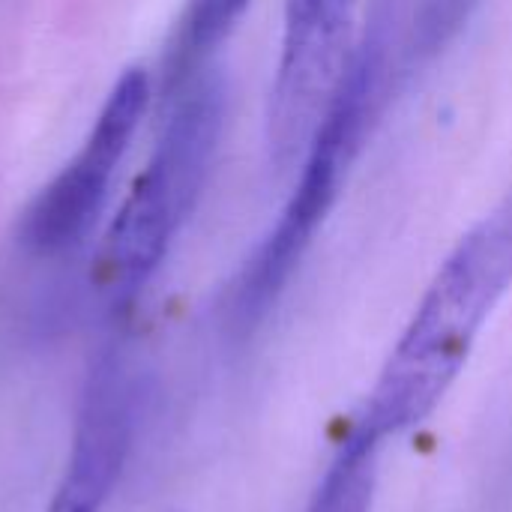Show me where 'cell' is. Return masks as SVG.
I'll list each match as a JSON object with an SVG mask.
<instances>
[{
    "instance_id": "cell-1",
    "label": "cell",
    "mask_w": 512,
    "mask_h": 512,
    "mask_svg": "<svg viewBox=\"0 0 512 512\" xmlns=\"http://www.w3.org/2000/svg\"><path fill=\"white\" fill-rule=\"evenodd\" d=\"M510 291L512 189L447 252L351 426L381 447L423 426L456 387Z\"/></svg>"
},
{
    "instance_id": "cell-2",
    "label": "cell",
    "mask_w": 512,
    "mask_h": 512,
    "mask_svg": "<svg viewBox=\"0 0 512 512\" xmlns=\"http://www.w3.org/2000/svg\"><path fill=\"white\" fill-rule=\"evenodd\" d=\"M393 18L378 15L354 42L348 63L300 156L291 195L222 297V321L234 336H249L279 303L366 144L390 78Z\"/></svg>"
},
{
    "instance_id": "cell-3",
    "label": "cell",
    "mask_w": 512,
    "mask_h": 512,
    "mask_svg": "<svg viewBox=\"0 0 512 512\" xmlns=\"http://www.w3.org/2000/svg\"><path fill=\"white\" fill-rule=\"evenodd\" d=\"M225 87L201 72L171 96L168 120L108 225L96 288L111 306L132 303L192 219L225 129Z\"/></svg>"
},
{
    "instance_id": "cell-4",
    "label": "cell",
    "mask_w": 512,
    "mask_h": 512,
    "mask_svg": "<svg viewBox=\"0 0 512 512\" xmlns=\"http://www.w3.org/2000/svg\"><path fill=\"white\" fill-rule=\"evenodd\" d=\"M150 78L144 69H126L105 96L78 153L39 189L24 213V243L39 255H57L75 246L96 222L111 180L144 117Z\"/></svg>"
},
{
    "instance_id": "cell-5",
    "label": "cell",
    "mask_w": 512,
    "mask_h": 512,
    "mask_svg": "<svg viewBox=\"0 0 512 512\" xmlns=\"http://www.w3.org/2000/svg\"><path fill=\"white\" fill-rule=\"evenodd\" d=\"M357 9L360 0H285L267 105V144L279 168L300 156L348 63Z\"/></svg>"
},
{
    "instance_id": "cell-6",
    "label": "cell",
    "mask_w": 512,
    "mask_h": 512,
    "mask_svg": "<svg viewBox=\"0 0 512 512\" xmlns=\"http://www.w3.org/2000/svg\"><path fill=\"white\" fill-rule=\"evenodd\" d=\"M138 396L123 363L105 360L81 399L72 450L45 512H102L135 438Z\"/></svg>"
},
{
    "instance_id": "cell-7",
    "label": "cell",
    "mask_w": 512,
    "mask_h": 512,
    "mask_svg": "<svg viewBox=\"0 0 512 512\" xmlns=\"http://www.w3.org/2000/svg\"><path fill=\"white\" fill-rule=\"evenodd\" d=\"M249 0H186L162 63V87L174 96L192 78L207 72L210 57L231 36Z\"/></svg>"
},
{
    "instance_id": "cell-8",
    "label": "cell",
    "mask_w": 512,
    "mask_h": 512,
    "mask_svg": "<svg viewBox=\"0 0 512 512\" xmlns=\"http://www.w3.org/2000/svg\"><path fill=\"white\" fill-rule=\"evenodd\" d=\"M381 450L375 438L351 426L336 444L306 512H372Z\"/></svg>"
},
{
    "instance_id": "cell-9",
    "label": "cell",
    "mask_w": 512,
    "mask_h": 512,
    "mask_svg": "<svg viewBox=\"0 0 512 512\" xmlns=\"http://www.w3.org/2000/svg\"><path fill=\"white\" fill-rule=\"evenodd\" d=\"M483 0H423L411 33L405 39V60L408 63H429L435 60L474 18Z\"/></svg>"
}]
</instances>
